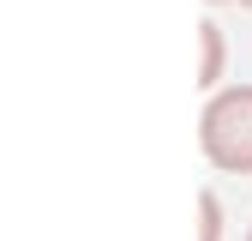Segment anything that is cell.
I'll use <instances>...</instances> for the list:
<instances>
[{
	"mask_svg": "<svg viewBox=\"0 0 252 241\" xmlns=\"http://www.w3.org/2000/svg\"><path fill=\"white\" fill-rule=\"evenodd\" d=\"M198 54H204V60H198V84L210 90L216 79H222V30H216V24L198 30Z\"/></svg>",
	"mask_w": 252,
	"mask_h": 241,
	"instance_id": "2",
	"label": "cell"
},
{
	"mask_svg": "<svg viewBox=\"0 0 252 241\" xmlns=\"http://www.w3.org/2000/svg\"><path fill=\"white\" fill-rule=\"evenodd\" d=\"M234 6H252V0H234Z\"/></svg>",
	"mask_w": 252,
	"mask_h": 241,
	"instance_id": "4",
	"label": "cell"
},
{
	"mask_svg": "<svg viewBox=\"0 0 252 241\" xmlns=\"http://www.w3.org/2000/svg\"><path fill=\"white\" fill-rule=\"evenodd\" d=\"M246 241H252V235H246Z\"/></svg>",
	"mask_w": 252,
	"mask_h": 241,
	"instance_id": "5",
	"label": "cell"
},
{
	"mask_svg": "<svg viewBox=\"0 0 252 241\" xmlns=\"http://www.w3.org/2000/svg\"><path fill=\"white\" fill-rule=\"evenodd\" d=\"M198 241H222V205L198 193Z\"/></svg>",
	"mask_w": 252,
	"mask_h": 241,
	"instance_id": "3",
	"label": "cell"
},
{
	"mask_svg": "<svg viewBox=\"0 0 252 241\" xmlns=\"http://www.w3.org/2000/svg\"><path fill=\"white\" fill-rule=\"evenodd\" d=\"M198 145L216 169L228 175H252V84H228L204 103L198 120Z\"/></svg>",
	"mask_w": 252,
	"mask_h": 241,
	"instance_id": "1",
	"label": "cell"
}]
</instances>
